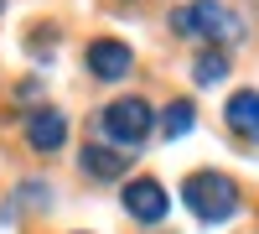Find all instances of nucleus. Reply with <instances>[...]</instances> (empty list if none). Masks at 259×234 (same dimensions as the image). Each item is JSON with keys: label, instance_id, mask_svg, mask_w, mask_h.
<instances>
[{"label": "nucleus", "instance_id": "obj_1", "mask_svg": "<svg viewBox=\"0 0 259 234\" xmlns=\"http://www.w3.org/2000/svg\"><path fill=\"white\" fill-rule=\"evenodd\" d=\"M182 203L202 224H223V219L239 214V187H233V177H223V172H192L182 182Z\"/></svg>", "mask_w": 259, "mask_h": 234}, {"label": "nucleus", "instance_id": "obj_2", "mask_svg": "<svg viewBox=\"0 0 259 234\" xmlns=\"http://www.w3.org/2000/svg\"><path fill=\"white\" fill-rule=\"evenodd\" d=\"M171 26L182 37H207V42H228L239 37V16H233L223 0H187V6L171 11Z\"/></svg>", "mask_w": 259, "mask_h": 234}, {"label": "nucleus", "instance_id": "obj_3", "mask_svg": "<svg viewBox=\"0 0 259 234\" xmlns=\"http://www.w3.org/2000/svg\"><path fill=\"white\" fill-rule=\"evenodd\" d=\"M150 125H156V110H150L145 99H114V104H104V130H109L114 146H124V151H135V146L150 136Z\"/></svg>", "mask_w": 259, "mask_h": 234}, {"label": "nucleus", "instance_id": "obj_4", "mask_svg": "<svg viewBox=\"0 0 259 234\" xmlns=\"http://www.w3.org/2000/svg\"><path fill=\"white\" fill-rule=\"evenodd\" d=\"M83 68H89L94 78H104V83H114V78H124L130 68H135V52H130L124 42H114V37H99V42L83 47Z\"/></svg>", "mask_w": 259, "mask_h": 234}, {"label": "nucleus", "instance_id": "obj_5", "mask_svg": "<svg viewBox=\"0 0 259 234\" xmlns=\"http://www.w3.org/2000/svg\"><path fill=\"white\" fill-rule=\"evenodd\" d=\"M166 208H171V193H166L156 177H135V182L124 187V214H130V219H140V224H161Z\"/></svg>", "mask_w": 259, "mask_h": 234}, {"label": "nucleus", "instance_id": "obj_6", "mask_svg": "<svg viewBox=\"0 0 259 234\" xmlns=\"http://www.w3.org/2000/svg\"><path fill=\"white\" fill-rule=\"evenodd\" d=\"M62 141H68V120H62V110L36 104V110L26 115V146H31V151H57Z\"/></svg>", "mask_w": 259, "mask_h": 234}, {"label": "nucleus", "instance_id": "obj_7", "mask_svg": "<svg viewBox=\"0 0 259 234\" xmlns=\"http://www.w3.org/2000/svg\"><path fill=\"white\" fill-rule=\"evenodd\" d=\"M223 120H228V130H233V136L259 141V89H239V94L223 104Z\"/></svg>", "mask_w": 259, "mask_h": 234}, {"label": "nucleus", "instance_id": "obj_8", "mask_svg": "<svg viewBox=\"0 0 259 234\" xmlns=\"http://www.w3.org/2000/svg\"><path fill=\"white\" fill-rule=\"evenodd\" d=\"M78 166L89 177H99V182H114V177H124V166H130V151H109V146H89V151L78 156Z\"/></svg>", "mask_w": 259, "mask_h": 234}, {"label": "nucleus", "instance_id": "obj_9", "mask_svg": "<svg viewBox=\"0 0 259 234\" xmlns=\"http://www.w3.org/2000/svg\"><path fill=\"white\" fill-rule=\"evenodd\" d=\"M192 120H197V115H192V104H187V99H171L166 110H161V136H166V141L187 136V130H192Z\"/></svg>", "mask_w": 259, "mask_h": 234}, {"label": "nucleus", "instance_id": "obj_10", "mask_svg": "<svg viewBox=\"0 0 259 234\" xmlns=\"http://www.w3.org/2000/svg\"><path fill=\"white\" fill-rule=\"evenodd\" d=\"M192 78H197V83H223L228 78V52L223 47H207L197 57V68H192Z\"/></svg>", "mask_w": 259, "mask_h": 234}, {"label": "nucleus", "instance_id": "obj_11", "mask_svg": "<svg viewBox=\"0 0 259 234\" xmlns=\"http://www.w3.org/2000/svg\"><path fill=\"white\" fill-rule=\"evenodd\" d=\"M0 11H6V0H0Z\"/></svg>", "mask_w": 259, "mask_h": 234}]
</instances>
